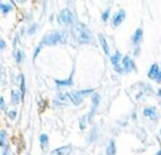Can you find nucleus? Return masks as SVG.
Segmentation results:
<instances>
[{
  "label": "nucleus",
  "mask_w": 161,
  "mask_h": 155,
  "mask_svg": "<svg viewBox=\"0 0 161 155\" xmlns=\"http://www.w3.org/2000/svg\"><path fill=\"white\" fill-rule=\"evenodd\" d=\"M68 32L65 30H54L48 33L44 38H42V45H58V44H65L68 41Z\"/></svg>",
  "instance_id": "1"
},
{
  "label": "nucleus",
  "mask_w": 161,
  "mask_h": 155,
  "mask_svg": "<svg viewBox=\"0 0 161 155\" xmlns=\"http://www.w3.org/2000/svg\"><path fill=\"white\" fill-rule=\"evenodd\" d=\"M73 36H74L75 41H78L79 44H90L92 41V37H91V33L90 30L86 28L83 24H77L73 26Z\"/></svg>",
  "instance_id": "2"
},
{
  "label": "nucleus",
  "mask_w": 161,
  "mask_h": 155,
  "mask_svg": "<svg viewBox=\"0 0 161 155\" xmlns=\"http://www.w3.org/2000/svg\"><path fill=\"white\" fill-rule=\"evenodd\" d=\"M58 20L59 23L64 24V25H73L74 24V15H73V12L69 9V8H65L59 12L58 15Z\"/></svg>",
  "instance_id": "3"
},
{
  "label": "nucleus",
  "mask_w": 161,
  "mask_h": 155,
  "mask_svg": "<svg viewBox=\"0 0 161 155\" xmlns=\"http://www.w3.org/2000/svg\"><path fill=\"white\" fill-rule=\"evenodd\" d=\"M92 90H85V91H74V92H70L69 93V97L73 103L75 105H79L80 103L83 101V99L89 95V93H92Z\"/></svg>",
  "instance_id": "4"
},
{
  "label": "nucleus",
  "mask_w": 161,
  "mask_h": 155,
  "mask_svg": "<svg viewBox=\"0 0 161 155\" xmlns=\"http://www.w3.org/2000/svg\"><path fill=\"white\" fill-rule=\"evenodd\" d=\"M123 70L125 72H131L132 70H135V63H133V60L128 55H125L123 58Z\"/></svg>",
  "instance_id": "5"
},
{
  "label": "nucleus",
  "mask_w": 161,
  "mask_h": 155,
  "mask_svg": "<svg viewBox=\"0 0 161 155\" xmlns=\"http://www.w3.org/2000/svg\"><path fill=\"white\" fill-rule=\"evenodd\" d=\"M125 18V11L124 9H120L115 16H114V20H112V25L114 26H119L120 24H122L124 21Z\"/></svg>",
  "instance_id": "6"
},
{
  "label": "nucleus",
  "mask_w": 161,
  "mask_h": 155,
  "mask_svg": "<svg viewBox=\"0 0 161 155\" xmlns=\"http://www.w3.org/2000/svg\"><path fill=\"white\" fill-rule=\"evenodd\" d=\"M70 152H71L70 146H62V147H58V149L53 150L50 152V155H69Z\"/></svg>",
  "instance_id": "7"
},
{
  "label": "nucleus",
  "mask_w": 161,
  "mask_h": 155,
  "mask_svg": "<svg viewBox=\"0 0 161 155\" xmlns=\"http://www.w3.org/2000/svg\"><path fill=\"white\" fill-rule=\"evenodd\" d=\"M143 113H144V116H145V117H148V118H151V120H153V121H156V120H157V112H156L155 108H152V106L145 108Z\"/></svg>",
  "instance_id": "8"
},
{
  "label": "nucleus",
  "mask_w": 161,
  "mask_h": 155,
  "mask_svg": "<svg viewBox=\"0 0 161 155\" xmlns=\"http://www.w3.org/2000/svg\"><path fill=\"white\" fill-rule=\"evenodd\" d=\"M158 72H160V70H158V65H157V63L152 65V66H151V69H149V72H148V78H149V79H156L157 75H158Z\"/></svg>",
  "instance_id": "9"
},
{
  "label": "nucleus",
  "mask_w": 161,
  "mask_h": 155,
  "mask_svg": "<svg viewBox=\"0 0 161 155\" xmlns=\"http://www.w3.org/2000/svg\"><path fill=\"white\" fill-rule=\"evenodd\" d=\"M142 38H143V29H137V30L135 32V34H133V37H132L133 44H136V45L140 44Z\"/></svg>",
  "instance_id": "10"
},
{
  "label": "nucleus",
  "mask_w": 161,
  "mask_h": 155,
  "mask_svg": "<svg viewBox=\"0 0 161 155\" xmlns=\"http://www.w3.org/2000/svg\"><path fill=\"white\" fill-rule=\"evenodd\" d=\"M99 41H100V45H102V48L104 50V54L108 55V54H110V49H108V45H107V41H106V38H104L103 34H99Z\"/></svg>",
  "instance_id": "11"
},
{
  "label": "nucleus",
  "mask_w": 161,
  "mask_h": 155,
  "mask_svg": "<svg viewBox=\"0 0 161 155\" xmlns=\"http://www.w3.org/2000/svg\"><path fill=\"white\" fill-rule=\"evenodd\" d=\"M106 154L107 155H115L116 154V147H115V142H114V141H110L108 146H107Z\"/></svg>",
  "instance_id": "12"
},
{
  "label": "nucleus",
  "mask_w": 161,
  "mask_h": 155,
  "mask_svg": "<svg viewBox=\"0 0 161 155\" xmlns=\"http://www.w3.org/2000/svg\"><path fill=\"white\" fill-rule=\"evenodd\" d=\"M68 100H70L69 93H59L56 101H57V103H59V104H65L66 101H68Z\"/></svg>",
  "instance_id": "13"
},
{
  "label": "nucleus",
  "mask_w": 161,
  "mask_h": 155,
  "mask_svg": "<svg viewBox=\"0 0 161 155\" xmlns=\"http://www.w3.org/2000/svg\"><path fill=\"white\" fill-rule=\"evenodd\" d=\"M12 104H19L20 103V92L19 91H12Z\"/></svg>",
  "instance_id": "14"
},
{
  "label": "nucleus",
  "mask_w": 161,
  "mask_h": 155,
  "mask_svg": "<svg viewBox=\"0 0 161 155\" xmlns=\"http://www.w3.org/2000/svg\"><path fill=\"white\" fill-rule=\"evenodd\" d=\"M119 59H120V53H115L111 57V63L115 66V69H116V67H119Z\"/></svg>",
  "instance_id": "15"
},
{
  "label": "nucleus",
  "mask_w": 161,
  "mask_h": 155,
  "mask_svg": "<svg viewBox=\"0 0 161 155\" xmlns=\"http://www.w3.org/2000/svg\"><path fill=\"white\" fill-rule=\"evenodd\" d=\"M99 100H100L99 95H98V93H95V95L92 96V111H91V114L94 113V111L97 109V106H98V104H99Z\"/></svg>",
  "instance_id": "16"
},
{
  "label": "nucleus",
  "mask_w": 161,
  "mask_h": 155,
  "mask_svg": "<svg viewBox=\"0 0 161 155\" xmlns=\"http://www.w3.org/2000/svg\"><path fill=\"white\" fill-rule=\"evenodd\" d=\"M56 84H57L58 87L71 85V84H73V80H71V78H70V79H68V80H56Z\"/></svg>",
  "instance_id": "17"
},
{
  "label": "nucleus",
  "mask_w": 161,
  "mask_h": 155,
  "mask_svg": "<svg viewBox=\"0 0 161 155\" xmlns=\"http://www.w3.org/2000/svg\"><path fill=\"white\" fill-rule=\"evenodd\" d=\"M40 142H41L42 147L48 146V136H46V134H41V136H40Z\"/></svg>",
  "instance_id": "18"
},
{
  "label": "nucleus",
  "mask_w": 161,
  "mask_h": 155,
  "mask_svg": "<svg viewBox=\"0 0 161 155\" xmlns=\"http://www.w3.org/2000/svg\"><path fill=\"white\" fill-rule=\"evenodd\" d=\"M5 136H7V133L4 130L0 132V146H2V147L5 146Z\"/></svg>",
  "instance_id": "19"
},
{
  "label": "nucleus",
  "mask_w": 161,
  "mask_h": 155,
  "mask_svg": "<svg viewBox=\"0 0 161 155\" xmlns=\"http://www.w3.org/2000/svg\"><path fill=\"white\" fill-rule=\"evenodd\" d=\"M0 9H2L3 13H8V12L12 9V7H11V5H7V4H3V3H0Z\"/></svg>",
  "instance_id": "20"
},
{
  "label": "nucleus",
  "mask_w": 161,
  "mask_h": 155,
  "mask_svg": "<svg viewBox=\"0 0 161 155\" xmlns=\"http://www.w3.org/2000/svg\"><path fill=\"white\" fill-rule=\"evenodd\" d=\"M108 16H110V9H106V11L103 12V15H102L103 21H107V20H108Z\"/></svg>",
  "instance_id": "21"
},
{
  "label": "nucleus",
  "mask_w": 161,
  "mask_h": 155,
  "mask_svg": "<svg viewBox=\"0 0 161 155\" xmlns=\"http://www.w3.org/2000/svg\"><path fill=\"white\" fill-rule=\"evenodd\" d=\"M21 59H23V53L21 51H17L16 53V60L20 63V62H21Z\"/></svg>",
  "instance_id": "22"
},
{
  "label": "nucleus",
  "mask_w": 161,
  "mask_h": 155,
  "mask_svg": "<svg viewBox=\"0 0 161 155\" xmlns=\"http://www.w3.org/2000/svg\"><path fill=\"white\" fill-rule=\"evenodd\" d=\"M16 114H17L16 112H13V111H11V112L8 113V116H9V118H11V120H13V118H16Z\"/></svg>",
  "instance_id": "23"
},
{
  "label": "nucleus",
  "mask_w": 161,
  "mask_h": 155,
  "mask_svg": "<svg viewBox=\"0 0 161 155\" xmlns=\"http://www.w3.org/2000/svg\"><path fill=\"white\" fill-rule=\"evenodd\" d=\"M35 29H37V25H36V24H35V25H33V26H32V28L29 29V32H28V33H29V34H33V33H35V32H36Z\"/></svg>",
  "instance_id": "24"
},
{
  "label": "nucleus",
  "mask_w": 161,
  "mask_h": 155,
  "mask_svg": "<svg viewBox=\"0 0 161 155\" xmlns=\"http://www.w3.org/2000/svg\"><path fill=\"white\" fill-rule=\"evenodd\" d=\"M5 48V42L3 41V39H0V50H3Z\"/></svg>",
  "instance_id": "25"
},
{
  "label": "nucleus",
  "mask_w": 161,
  "mask_h": 155,
  "mask_svg": "<svg viewBox=\"0 0 161 155\" xmlns=\"http://www.w3.org/2000/svg\"><path fill=\"white\" fill-rule=\"evenodd\" d=\"M156 82H157V83H161V71L158 72V75H157V78H156Z\"/></svg>",
  "instance_id": "26"
},
{
  "label": "nucleus",
  "mask_w": 161,
  "mask_h": 155,
  "mask_svg": "<svg viewBox=\"0 0 161 155\" xmlns=\"http://www.w3.org/2000/svg\"><path fill=\"white\" fill-rule=\"evenodd\" d=\"M0 106H4V100H3V97H0Z\"/></svg>",
  "instance_id": "27"
},
{
  "label": "nucleus",
  "mask_w": 161,
  "mask_h": 155,
  "mask_svg": "<svg viewBox=\"0 0 161 155\" xmlns=\"http://www.w3.org/2000/svg\"><path fill=\"white\" fill-rule=\"evenodd\" d=\"M158 96H160V97H161V90H160V91H158Z\"/></svg>",
  "instance_id": "28"
},
{
  "label": "nucleus",
  "mask_w": 161,
  "mask_h": 155,
  "mask_svg": "<svg viewBox=\"0 0 161 155\" xmlns=\"http://www.w3.org/2000/svg\"><path fill=\"white\" fill-rule=\"evenodd\" d=\"M156 155H161V150H160V151H158V152H157Z\"/></svg>",
  "instance_id": "29"
}]
</instances>
